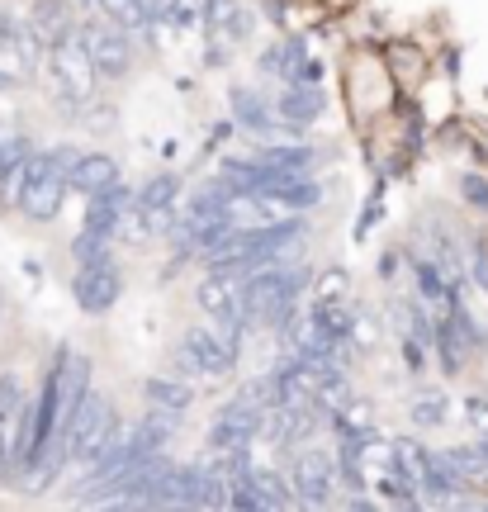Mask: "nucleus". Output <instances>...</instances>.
Masks as SVG:
<instances>
[{"mask_svg":"<svg viewBox=\"0 0 488 512\" xmlns=\"http://www.w3.org/2000/svg\"><path fill=\"white\" fill-rule=\"evenodd\" d=\"M242 285H247V275H242V271H223V266H218V275H209V280H204L199 304L214 313L218 323H233V328H242V323H247V309H242Z\"/></svg>","mask_w":488,"mask_h":512,"instance_id":"8","label":"nucleus"},{"mask_svg":"<svg viewBox=\"0 0 488 512\" xmlns=\"http://www.w3.org/2000/svg\"><path fill=\"white\" fill-rule=\"evenodd\" d=\"M81 43H86V53H91V62H95V72L100 76H124L128 72V38H124V29H114V24H95Z\"/></svg>","mask_w":488,"mask_h":512,"instance_id":"10","label":"nucleus"},{"mask_svg":"<svg viewBox=\"0 0 488 512\" xmlns=\"http://www.w3.org/2000/svg\"><path fill=\"white\" fill-rule=\"evenodd\" d=\"M294 294H299V271H271V266L252 271L242 285L247 323H285L294 309Z\"/></svg>","mask_w":488,"mask_h":512,"instance_id":"2","label":"nucleus"},{"mask_svg":"<svg viewBox=\"0 0 488 512\" xmlns=\"http://www.w3.org/2000/svg\"><path fill=\"white\" fill-rule=\"evenodd\" d=\"M119 214H124V185L114 181V185H105L100 195H91V214H86V233H100V238H109V233L119 228Z\"/></svg>","mask_w":488,"mask_h":512,"instance_id":"13","label":"nucleus"},{"mask_svg":"<svg viewBox=\"0 0 488 512\" xmlns=\"http://www.w3.org/2000/svg\"><path fill=\"white\" fill-rule=\"evenodd\" d=\"M67 171H72L67 152H29V176H24V190H19L24 219L34 223L57 219L62 195H67Z\"/></svg>","mask_w":488,"mask_h":512,"instance_id":"1","label":"nucleus"},{"mask_svg":"<svg viewBox=\"0 0 488 512\" xmlns=\"http://www.w3.org/2000/svg\"><path fill=\"white\" fill-rule=\"evenodd\" d=\"M29 399L19 394V380H0V479L19 475V427H24Z\"/></svg>","mask_w":488,"mask_h":512,"instance_id":"6","label":"nucleus"},{"mask_svg":"<svg viewBox=\"0 0 488 512\" xmlns=\"http://www.w3.org/2000/svg\"><path fill=\"white\" fill-rule=\"evenodd\" d=\"M261 403H266V389H247V394H237L214 422V446L223 456H233L242 451L247 441L256 437V427H261Z\"/></svg>","mask_w":488,"mask_h":512,"instance_id":"3","label":"nucleus"},{"mask_svg":"<svg viewBox=\"0 0 488 512\" xmlns=\"http://www.w3.org/2000/svg\"><path fill=\"white\" fill-rule=\"evenodd\" d=\"M318 110H323V95L308 91V86H290L285 100H280V119L285 124H308V119H318Z\"/></svg>","mask_w":488,"mask_h":512,"instance_id":"15","label":"nucleus"},{"mask_svg":"<svg viewBox=\"0 0 488 512\" xmlns=\"http://www.w3.org/2000/svg\"><path fill=\"white\" fill-rule=\"evenodd\" d=\"M147 399H152V418H166V422H176L181 418V408H185V394L181 384H166V380H152L147 384Z\"/></svg>","mask_w":488,"mask_h":512,"instance_id":"16","label":"nucleus"},{"mask_svg":"<svg viewBox=\"0 0 488 512\" xmlns=\"http://www.w3.org/2000/svg\"><path fill=\"white\" fill-rule=\"evenodd\" d=\"M114 294H119V275L109 266V256L86 261V266L76 271V304L86 313H105L109 304H114Z\"/></svg>","mask_w":488,"mask_h":512,"instance_id":"9","label":"nucleus"},{"mask_svg":"<svg viewBox=\"0 0 488 512\" xmlns=\"http://www.w3.org/2000/svg\"><path fill=\"white\" fill-rule=\"evenodd\" d=\"M237 119L242 124H256V128H271V110L261 95H237Z\"/></svg>","mask_w":488,"mask_h":512,"instance_id":"19","label":"nucleus"},{"mask_svg":"<svg viewBox=\"0 0 488 512\" xmlns=\"http://www.w3.org/2000/svg\"><path fill=\"white\" fill-rule=\"evenodd\" d=\"M346 95H351V105L356 110H384V105H394V76L384 62L375 57H356V67L346 76Z\"/></svg>","mask_w":488,"mask_h":512,"instance_id":"7","label":"nucleus"},{"mask_svg":"<svg viewBox=\"0 0 488 512\" xmlns=\"http://www.w3.org/2000/svg\"><path fill=\"white\" fill-rule=\"evenodd\" d=\"M171 195H176V181H171V176H162V181H152L143 195H138V209H143V214H157V209H166V204H171Z\"/></svg>","mask_w":488,"mask_h":512,"instance_id":"18","label":"nucleus"},{"mask_svg":"<svg viewBox=\"0 0 488 512\" xmlns=\"http://www.w3.org/2000/svg\"><path fill=\"white\" fill-rule=\"evenodd\" d=\"M327 484H332V460L323 456V451H313V446H304L299 456H294V470H290V489L304 503H323L327 498Z\"/></svg>","mask_w":488,"mask_h":512,"instance_id":"11","label":"nucleus"},{"mask_svg":"<svg viewBox=\"0 0 488 512\" xmlns=\"http://www.w3.org/2000/svg\"><path fill=\"white\" fill-rule=\"evenodd\" d=\"M237 356V328L233 323H218V328H195L185 337V361L199 370V375H223L233 370Z\"/></svg>","mask_w":488,"mask_h":512,"instance_id":"5","label":"nucleus"},{"mask_svg":"<svg viewBox=\"0 0 488 512\" xmlns=\"http://www.w3.org/2000/svg\"><path fill=\"white\" fill-rule=\"evenodd\" d=\"M474 275H479V285H488V252L474 256Z\"/></svg>","mask_w":488,"mask_h":512,"instance_id":"21","label":"nucleus"},{"mask_svg":"<svg viewBox=\"0 0 488 512\" xmlns=\"http://www.w3.org/2000/svg\"><path fill=\"white\" fill-rule=\"evenodd\" d=\"M470 351H474V323L465 318V309H455L451 304L446 323H441V361H446V370H455Z\"/></svg>","mask_w":488,"mask_h":512,"instance_id":"12","label":"nucleus"},{"mask_svg":"<svg viewBox=\"0 0 488 512\" xmlns=\"http://www.w3.org/2000/svg\"><path fill=\"white\" fill-rule=\"evenodd\" d=\"M53 67H57V86H62V95L67 100H76V105H86L95 95V62L91 53H86V43L81 38H57L53 43Z\"/></svg>","mask_w":488,"mask_h":512,"instance_id":"4","label":"nucleus"},{"mask_svg":"<svg viewBox=\"0 0 488 512\" xmlns=\"http://www.w3.org/2000/svg\"><path fill=\"white\" fill-rule=\"evenodd\" d=\"M114 181H119V171H114L109 157H76L72 171H67V185H76L81 195H100Z\"/></svg>","mask_w":488,"mask_h":512,"instance_id":"14","label":"nucleus"},{"mask_svg":"<svg viewBox=\"0 0 488 512\" xmlns=\"http://www.w3.org/2000/svg\"><path fill=\"white\" fill-rule=\"evenodd\" d=\"M261 166H271V171H304L313 157H308L304 147H271V152H261L256 157Z\"/></svg>","mask_w":488,"mask_h":512,"instance_id":"17","label":"nucleus"},{"mask_svg":"<svg viewBox=\"0 0 488 512\" xmlns=\"http://www.w3.org/2000/svg\"><path fill=\"white\" fill-rule=\"evenodd\" d=\"M95 5H105V15H114V19H138L143 15V0H95Z\"/></svg>","mask_w":488,"mask_h":512,"instance_id":"20","label":"nucleus"}]
</instances>
